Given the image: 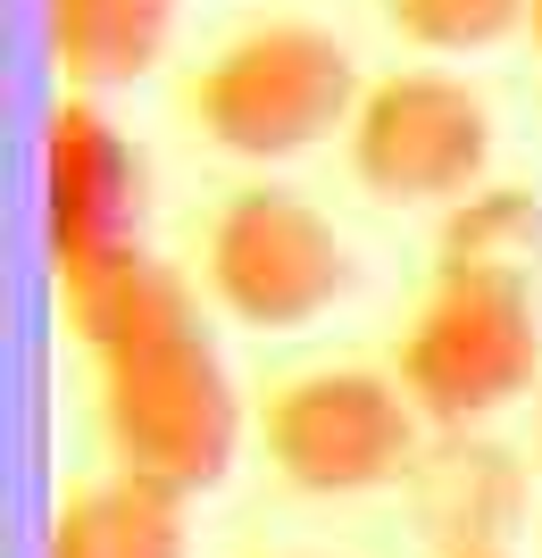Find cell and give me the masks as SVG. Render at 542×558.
Listing matches in <instances>:
<instances>
[{
	"label": "cell",
	"mask_w": 542,
	"mask_h": 558,
	"mask_svg": "<svg viewBox=\"0 0 542 558\" xmlns=\"http://www.w3.org/2000/svg\"><path fill=\"white\" fill-rule=\"evenodd\" d=\"M359 93L368 84H359V59L342 34H326L309 17H276L201 59V75L184 84V117L201 125L209 150L276 167V159H301L317 142L351 134Z\"/></svg>",
	"instance_id": "cell-1"
},
{
	"label": "cell",
	"mask_w": 542,
	"mask_h": 558,
	"mask_svg": "<svg viewBox=\"0 0 542 558\" xmlns=\"http://www.w3.org/2000/svg\"><path fill=\"white\" fill-rule=\"evenodd\" d=\"M100 442L118 475L167 492H217L234 475L242 450V392L226 375V350L209 342V326L159 333V342L100 359Z\"/></svg>",
	"instance_id": "cell-2"
},
{
	"label": "cell",
	"mask_w": 542,
	"mask_h": 558,
	"mask_svg": "<svg viewBox=\"0 0 542 558\" xmlns=\"http://www.w3.org/2000/svg\"><path fill=\"white\" fill-rule=\"evenodd\" d=\"M425 434H475L509 400L542 392V292L493 276H434L393 350Z\"/></svg>",
	"instance_id": "cell-3"
},
{
	"label": "cell",
	"mask_w": 542,
	"mask_h": 558,
	"mask_svg": "<svg viewBox=\"0 0 542 558\" xmlns=\"http://www.w3.org/2000/svg\"><path fill=\"white\" fill-rule=\"evenodd\" d=\"M260 450L309 500H359V492L409 484L425 450V417L409 409L401 375L376 367H301L267 384Z\"/></svg>",
	"instance_id": "cell-4"
},
{
	"label": "cell",
	"mask_w": 542,
	"mask_h": 558,
	"mask_svg": "<svg viewBox=\"0 0 542 558\" xmlns=\"http://www.w3.org/2000/svg\"><path fill=\"white\" fill-rule=\"evenodd\" d=\"M201 292L234 326L301 333L351 292V242L301 192L242 184V192L217 201L209 233H201Z\"/></svg>",
	"instance_id": "cell-5"
},
{
	"label": "cell",
	"mask_w": 542,
	"mask_h": 558,
	"mask_svg": "<svg viewBox=\"0 0 542 558\" xmlns=\"http://www.w3.org/2000/svg\"><path fill=\"white\" fill-rule=\"evenodd\" d=\"M342 159H351V184L393 209H450V201L484 192L493 109L450 68H393L359 93Z\"/></svg>",
	"instance_id": "cell-6"
},
{
	"label": "cell",
	"mask_w": 542,
	"mask_h": 558,
	"mask_svg": "<svg viewBox=\"0 0 542 558\" xmlns=\"http://www.w3.org/2000/svg\"><path fill=\"white\" fill-rule=\"evenodd\" d=\"M142 209H150L142 150L93 93H68L43 117V242L59 292L142 258Z\"/></svg>",
	"instance_id": "cell-7"
},
{
	"label": "cell",
	"mask_w": 542,
	"mask_h": 558,
	"mask_svg": "<svg viewBox=\"0 0 542 558\" xmlns=\"http://www.w3.org/2000/svg\"><path fill=\"white\" fill-rule=\"evenodd\" d=\"M409 509L418 534L443 558H484L518 534L526 517V466L509 442H493L484 425L475 434H425L418 466H409Z\"/></svg>",
	"instance_id": "cell-8"
},
{
	"label": "cell",
	"mask_w": 542,
	"mask_h": 558,
	"mask_svg": "<svg viewBox=\"0 0 542 558\" xmlns=\"http://www.w3.org/2000/svg\"><path fill=\"white\" fill-rule=\"evenodd\" d=\"M59 308H68V333L84 359H125V350L159 342V333H184L201 326V292H192V276H176L167 258H125V267H100V276L68 283L59 292Z\"/></svg>",
	"instance_id": "cell-9"
},
{
	"label": "cell",
	"mask_w": 542,
	"mask_h": 558,
	"mask_svg": "<svg viewBox=\"0 0 542 558\" xmlns=\"http://www.w3.org/2000/svg\"><path fill=\"white\" fill-rule=\"evenodd\" d=\"M43 34L68 93H118L167 59L176 0H43Z\"/></svg>",
	"instance_id": "cell-10"
},
{
	"label": "cell",
	"mask_w": 542,
	"mask_h": 558,
	"mask_svg": "<svg viewBox=\"0 0 542 558\" xmlns=\"http://www.w3.org/2000/svg\"><path fill=\"white\" fill-rule=\"evenodd\" d=\"M184 492L142 484V475H100V484L68 492L43 534V558H184Z\"/></svg>",
	"instance_id": "cell-11"
},
{
	"label": "cell",
	"mask_w": 542,
	"mask_h": 558,
	"mask_svg": "<svg viewBox=\"0 0 542 558\" xmlns=\"http://www.w3.org/2000/svg\"><path fill=\"white\" fill-rule=\"evenodd\" d=\"M434 276H493V283H542V192L484 184L450 201L434 226Z\"/></svg>",
	"instance_id": "cell-12"
},
{
	"label": "cell",
	"mask_w": 542,
	"mask_h": 558,
	"mask_svg": "<svg viewBox=\"0 0 542 558\" xmlns=\"http://www.w3.org/2000/svg\"><path fill=\"white\" fill-rule=\"evenodd\" d=\"M534 0H384V17L409 50L459 59V50H493L501 34H518Z\"/></svg>",
	"instance_id": "cell-13"
},
{
	"label": "cell",
	"mask_w": 542,
	"mask_h": 558,
	"mask_svg": "<svg viewBox=\"0 0 542 558\" xmlns=\"http://www.w3.org/2000/svg\"><path fill=\"white\" fill-rule=\"evenodd\" d=\"M526 34H534V50H542V0H534V9H526Z\"/></svg>",
	"instance_id": "cell-14"
},
{
	"label": "cell",
	"mask_w": 542,
	"mask_h": 558,
	"mask_svg": "<svg viewBox=\"0 0 542 558\" xmlns=\"http://www.w3.org/2000/svg\"><path fill=\"white\" fill-rule=\"evenodd\" d=\"M534 442H542V392H534Z\"/></svg>",
	"instance_id": "cell-15"
},
{
	"label": "cell",
	"mask_w": 542,
	"mask_h": 558,
	"mask_svg": "<svg viewBox=\"0 0 542 558\" xmlns=\"http://www.w3.org/2000/svg\"><path fill=\"white\" fill-rule=\"evenodd\" d=\"M484 558H509V550H484Z\"/></svg>",
	"instance_id": "cell-16"
}]
</instances>
